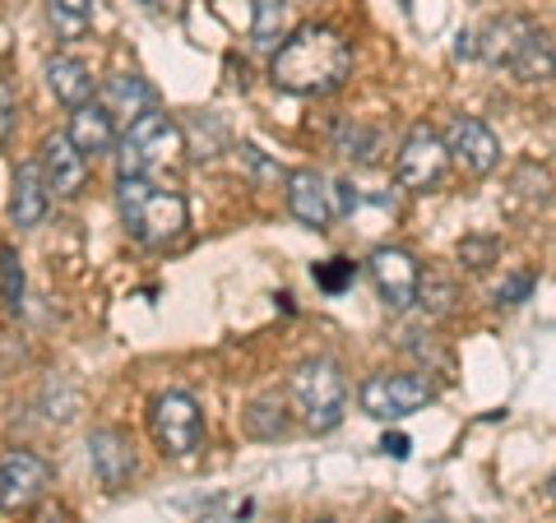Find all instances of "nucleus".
I'll use <instances>...</instances> for the list:
<instances>
[{
	"instance_id": "obj_1",
	"label": "nucleus",
	"mask_w": 556,
	"mask_h": 523,
	"mask_svg": "<svg viewBox=\"0 0 556 523\" xmlns=\"http://www.w3.org/2000/svg\"><path fill=\"white\" fill-rule=\"evenodd\" d=\"M269 75L283 93L298 98H325L343 89V79L353 75V47L339 28L329 24H302L292 28L283 42H278Z\"/></svg>"
},
{
	"instance_id": "obj_2",
	"label": "nucleus",
	"mask_w": 556,
	"mask_h": 523,
	"mask_svg": "<svg viewBox=\"0 0 556 523\" xmlns=\"http://www.w3.org/2000/svg\"><path fill=\"white\" fill-rule=\"evenodd\" d=\"M116 208H121L126 232L135 241H144V246H167V241H177L190 222V208L177 190L153 186L149 177H121L116 181Z\"/></svg>"
},
{
	"instance_id": "obj_3",
	"label": "nucleus",
	"mask_w": 556,
	"mask_h": 523,
	"mask_svg": "<svg viewBox=\"0 0 556 523\" xmlns=\"http://www.w3.org/2000/svg\"><path fill=\"white\" fill-rule=\"evenodd\" d=\"M186 153V130L177 126V116L167 112H144L139 120H130L126 135L116 144V171L121 177H153V171L172 167Z\"/></svg>"
},
{
	"instance_id": "obj_4",
	"label": "nucleus",
	"mask_w": 556,
	"mask_h": 523,
	"mask_svg": "<svg viewBox=\"0 0 556 523\" xmlns=\"http://www.w3.org/2000/svg\"><path fill=\"white\" fill-rule=\"evenodd\" d=\"M292 404H298L302 422L311 431H334L343 422V408H348L343 371L329 357L302 361L298 371H292Z\"/></svg>"
},
{
	"instance_id": "obj_5",
	"label": "nucleus",
	"mask_w": 556,
	"mask_h": 523,
	"mask_svg": "<svg viewBox=\"0 0 556 523\" xmlns=\"http://www.w3.org/2000/svg\"><path fill=\"white\" fill-rule=\"evenodd\" d=\"M149 431H153V441H159V449L167 459H190L204 445V412L190 394L167 390V394L153 398Z\"/></svg>"
},
{
	"instance_id": "obj_6",
	"label": "nucleus",
	"mask_w": 556,
	"mask_h": 523,
	"mask_svg": "<svg viewBox=\"0 0 556 523\" xmlns=\"http://www.w3.org/2000/svg\"><path fill=\"white\" fill-rule=\"evenodd\" d=\"M431 398H437V385L413 371H394V375L380 371L362 385V408H367V417H376V422H404L417 408H427Z\"/></svg>"
},
{
	"instance_id": "obj_7",
	"label": "nucleus",
	"mask_w": 556,
	"mask_h": 523,
	"mask_svg": "<svg viewBox=\"0 0 556 523\" xmlns=\"http://www.w3.org/2000/svg\"><path fill=\"white\" fill-rule=\"evenodd\" d=\"M51 486V463L33 449H10L0 459V510L5 514H24L33 510Z\"/></svg>"
},
{
	"instance_id": "obj_8",
	"label": "nucleus",
	"mask_w": 556,
	"mask_h": 523,
	"mask_svg": "<svg viewBox=\"0 0 556 523\" xmlns=\"http://www.w3.org/2000/svg\"><path fill=\"white\" fill-rule=\"evenodd\" d=\"M450 167V153H445V139L427 126H413L408 139L399 144V158H394V181L404 190H427L445 177Z\"/></svg>"
},
{
	"instance_id": "obj_9",
	"label": "nucleus",
	"mask_w": 556,
	"mask_h": 523,
	"mask_svg": "<svg viewBox=\"0 0 556 523\" xmlns=\"http://www.w3.org/2000/svg\"><path fill=\"white\" fill-rule=\"evenodd\" d=\"M367 273L380 292V302L390 310H404L417 302V283H422V273H417V259L399 246H376L371 259H367Z\"/></svg>"
},
{
	"instance_id": "obj_10",
	"label": "nucleus",
	"mask_w": 556,
	"mask_h": 523,
	"mask_svg": "<svg viewBox=\"0 0 556 523\" xmlns=\"http://www.w3.org/2000/svg\"><path fill=\"white\" fill-rule=\"evenodd\" d=\"M445 153L455 158L464 171L486 177L501 163V139L492 135V126H482L478 116H455L445 126Z\"/></svg>"
},
{
	"instance_id": "obj_11",
	"label": "nucleus",
	"mask_w": 556,
	"mask_h": 523,
	"mask_svg": "<svg viewBox=\"0 0 556 523\" xmlns=\"http://www.w3.org/2000/svg\"><path fill=\"white\" fill-rule=\"evenodd\" d=\"M38 171H42V181L51 195H61V200H75L84 181H89V158L70 144V135H47L42 139V158H38Z\"/></svg>"
},
{
	"instance_id": "obj_12",
	"label": "nucleus",
	"mask_w": 556,
	"mask_h": 523,
	"mask_svg": "<svg viewBox=\"0 0 556 523\" xmlns=\"http://www.w3.org/2000/svg\"><path fill=\"white\" fill-rule=\"evenodd\" d=\"M89 463L108 492H121L135 477V441L121 426H98L89 435Z\"/></svg>"
},
{
	"instance_id": "obj_13",
	"label": "nucleus",
	"mask_w": 556,
	"mask_h": 523,
	"mask_svg": "<svg viewBox=\"0 0 556 523\" xmlns=\"http://www.w3.org/2000/svg\"><path fill=\"white\" fill-rule=\"evenodd\" d=\"M283 186H288V208H292V218H298L302 228L325 232L329 222H334V204H329V181L320 177V171L298 167V171H288V177H283Z\"/></svg>"
},
{
	"instance_id": "obj_14",
	"label": "nucleus",
	"mask_w": 556,
	"mask_h": 523,
	"mask_svg": "<svg viewBox=\"0 0 556 523\" xmlns=\"http://www.w3.org/2000/svg\"><path fill=\"white\" fill-rule=\"evenodd\" d=\"M533 33H538V24H529L525 14H501V20H492L482 33H473V38H478V56H482L486 65H501V69H506V65L515 61V51L525 47Z\"/></svg>"
},
{
	"instance_id": "obj_15",
	"label": "nucleus",
	"mask_w": 556,
	"mask_h": 523,
	"mask_svg": "<svg viewBox=\"0 0 556 523\" xmlns=\"http://www.w3.org/2000/svg\"><path fill=\"white\" fill-rule=\"evenodd\" d=\"M47 204H51V190L42 181L38 163H24L20 171H14V190H10V222L20 232L38 228V222L47 218Z\"/></svg>"
},
{
	"instance_id": "obj_16",
	"label": "nucleus",
	"mask_w": 556,
	"mask_h": 523,
	"mask_svg": "<svg viewBox=\"0 0 556 523\" xmlns=\"http://www.w3.org/2000/svg\"><path fill=\"white\" fill-rule=\"evenodd\" d=\"M153 102H159V98H153V89H149V84L139 79V75H112L108 84H102L98 107L108 112L112 120H126V126H130V120H139L144 112H153Z\"/></svg>"
},
{
	"instance_id": "obj_17",
	"label": "nucleus",
	"mask_w": 556,
	"mask_h": 523,
	"mask_svg": "<svg viewBox=\"0 0 556 523\" xmlns=\"http://www.w3.org/2000/svg\"><path fill=\"white\" fill-rule=\"evenodd\" d=\"M70 144H75L84 158H93V153H108L116 144V120L98 107V102H84V107L70 112Z\"/></svg>"
},
{
	"instance_id": "obj_18",
	"label": "nucleus",
	"mask_w": 556,
	"mask_h": 523,
	"mask_svg": "<svg viewBox=\"0 0 556 523\" xmlns=\"http://www.w3.org/2000/svg\"><path fill=\"white\" fill-rule=\"evenodd\" d=\"M47 89L56 93V102H65V107L75 112L93 98V75H89V65L75 61V56H51L47 61Z\"/></svg>"
},
{
	"instance_id": "obj_19",
	"label": "nucleus",
	"mask_w": 556,
	"mask_h": 523,
	"mask_svg": "<svg viewBox=\"0 0 556 523\" xmlns=\"http://www.w3.org/2000/svg\"><path fill=\"white\" fill-rule=\"evenodd\" d=\"M515 79H525V84H547V79H556V47L547 42V33L538 28L533 38L515 51V61L506 65Z\"/></svg>"
},
{
	"instance_id": "obj_20",
	"label": "nucleus",
	"mask_w": 556,
	"mask_h": 523,
	"mask_svg": "<svg viewBox=\"0 0 556 523\" xmlns=\"http://www.w3.org/2000/svg\"><path fill=\"white\" fill-rule=\"evenodd\" d=\"M288 0H255L251 5V47L255 51H278L288 38Z\"/></svg>"
},
{
	"instance_id": "obj_21",
	"label": "nucleus",
	"mask_w": 556,
	"mask_h": 523,
	"mask_svg": "<svg viewBox=\"0 0 556 523\" xmlns=\"http://www.w3.org/2000/svg\"><path fill=\"white\" fill-rule=\"evenodd\" d=\"M102 0H47V24L56 28V38L75 42L93 28V14H98Z\"/></svg>"
},
{
	"instance_id": "obj_22",
	"label": "nucleus",
	"mask_w": 556,
	"mask_h": 523,
	"mask_svg": "<svg viewBox=\"0 0 556 523\" xmlns=\"http://www.w3.org/2000/svg\"><path fill=\"white\" fill-rule=\"evenodd\" d=\"M334 144L343 158H357V163H380V130L367 126V120H357V116H348L339 135H334Z\"/></svg>"
},
{
	"instance_id": "obj_23",
	"label": "nucleus",
	"mask_w": 556,
	"mask_h": 523,
	"mask_svg": "<svg viewBox=\"0 0 556 523\" xmlns=\"http://www.w3.org/2000/svg\"><path fill=\"white\" fill-rule=\"evenodd\" d=\"M0 306L5 310L24 306V265H20V255H14L10 246L0 251Z\"/></svg>"
},
{
	"instance_id": "obj_24",
	"label": "nucleus",
	"mask_w": 556,
	"mask_h": 523,
	"mask_svg": "<svg viewBox=\"0 0 556 523\" xmlns=\"http://www.w3.org/2000/svg\"><path fill=\"white\" fill-rule=\"evenodd\" d=\"M353 278H357V265H353V259H343V255L316 265V288H325L329 296H339L343 288H353Z\"/></svg>"
},
{
	"instance_id": "obj_25",
	"label": "nucleus",
	"mask_w": 556,
	"mask_h": 523,
	"mask_svg": "<svg viewBox=\"0 0 556 523\" xmlns=\"http://www.w3.org/2000/svg\"><path fill=\"white\" fill-rule=\"evenodd\" d=\"M283 426H288L283 408H274V404H251V412H247V431H251V435H283Z\"/></svg>"
},
{
	"instance_id": "obj_26",
	"label": "nucleus",
	"mask_w": 556,
	"mask_h": 523,
	"mask_svg": "<svg viewBox=\"0 0 556 523\" xmlns=\"http://www.w3.org/2000/svg\"><path fill=\"white\" fill-rule=\"evenodd\" d=\"M417 302H422V310H431V316H445L450 302H455V288L441 283V278H427V283H417Z\"/></svg>"
},
{
	"instance_id": "obj_27",
	"label": "nucleus",
	"mask_w": 556,
	"mask_h": 523,
	"mask_svg": "<svg viewBox=\"0 0 556 523\" xmlns=\"http://www.w3.org/2000/svg\"><path fill=\"white\" fill-rule=\"evenodd\" d=\"M329 204H334V218H353L362 208V190L353 181H334L329 186Z\"/></svg>"
},
{
	"instance_id": "obj_28",
	"label": "nucleus",
	"mask_w": 556,
	"mask_h": 523,
	"mask_svg": "<svg viewBox=\"0 0 556 523\" xmlns=\"http://www.w3.org/2000/svg\"><path fill=\"white\" fill-rule=\"evenodd\" d=\"M241 158L251 163V171H255V177H269V181H283V177H288V171H283V167H274V163H269V158H265V153H260L255 144H247V149H241Z\"/></svg>"
},
{
	"instance_id": "obj_29",
	"label": "nucleus",
	"mask_w": 556,
	"mask_h": 523,
	"mask_svg": "<svg viewBox=\"0 0 556 523\" xmlns=\"http://www.w3.org/2000/svg\"><path fill=\"white\" fill-rule=\"evenodd\" d=\"M529 292H533V278L519 273V278H510L506 288H496V306H515V302H525Z\"/></svg>"
},
{
	"instance_id": "obj_30",
	"label": "nucleus",
	"mask_w": 556,
	"mask_h": 523,
	"mask_svg": "<svg viewBox=\"0 0 556 523\" xmlns=\"http://www.w3.org/2000/svg\"><path fill=\"white\" fill-rule=\"evenodd\" d=\"M492 241H464V246H459V259H464V265L468 269H486V259H492Z\"/></svg>"
},
{
	"instance_id": "obj_31",
	"label": "nucleus",
	"mask_w": 556,
	"mask_h": 523,
	"mask_svg": "<svg viewBox=\"0 0 556 523\" xmlns=\"http://www.w3.org/2000/svg\"><path fill=\"white\" fill-rule=\"evenodd\" d=\"M380 449H386V455H394V459H408V435H386V441H380Z\"/></svg>"
},
{
	"instance_id": "obj_32",
	"label": "nucleus",
	"mask_w": 556,
	"mask_h": 523,
	"mask_svg": "<svg viewBox=\"0 0 556 523\" xmlns=\"http://www.w3.org/2000/svg\"><path fill=\"white\" fill-rule=\"evenodd\" d=\"M144 10H153V14H177V5L181 0H139Z\"/></svg>"
},
{
	"instance_id": "obj_33",
	"label": "nucleus",
	"mask_w": 556,
	"mask_h": 523,
	"mask_svg": "<svg viewBox=\"0 0 556 523\" xmlns=\"http://www.w3.org/2000/svg\"><path fill=\"white\" fill-rule=\"evenodd\" d=\"M10 126H14V120H10V102H5V93H0V144L10 139Z\"/></svg>"
},
{
	"instance_id": "obj_34",
	"label": "nucleus",
	"mask_w": 556,
	"mask_h": 523,
	"mask_svg": "<svg viewBox=\"0 0 556 523\" xmlns=\"http://www.w3.org/2000/svg\"><path fill=\"white\" fill-rule=\"evenodd\" d=\"M547 496H552V505H556V477H552V482H547Z\"/></svg>"
},
{
	"instance_id": "obj_35",
	"label": "nucleus",
	"mask_w": 556,
	"mask_h": 523,
	"mask_svg": "<svg viewBox=\"0 0 556 523\" xmlns=\"http://www.w3.org/2000/svg\"><path fill=\"white\" fill-rule=\"evenodd\" d=\"M422 523H445V519H422Z\"/></svg>"
},
{
	"instance_id": "obj_36",
	"label": "nucleus",
	"mask_w": 556,
	"mask_h": 523,
	"mask_svg": "<svg viewBox=\"0 0 556 523\" xmlns=\"http://www.w3.org/2000/svg\"><path fill=\"white\" fill-rule=\"evenodd\" d=\"M316 523H334V519H316Z\"/></svg>"
}]
</instances>
